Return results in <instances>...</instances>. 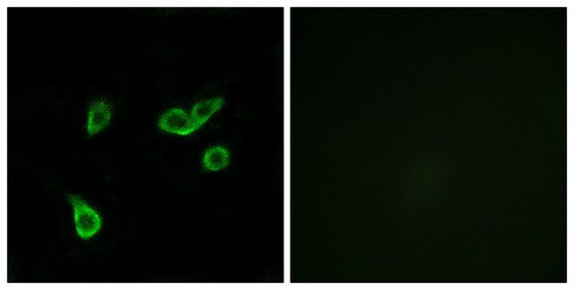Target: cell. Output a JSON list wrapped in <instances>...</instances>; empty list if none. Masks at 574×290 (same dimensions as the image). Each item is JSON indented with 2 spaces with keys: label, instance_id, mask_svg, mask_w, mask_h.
Instances as JSON below:
<instances>
[{
  "label": "cell",
  "instance_id": "6da1fadb",
  "mask_svg": "<svg viewBox=\"0 0 574 290\" xmlns=\"http://www.w3.org/2000/svg\"><path fill=\"white\" fill-rule=\"evenodd\" d=\"M68 198L74 209L77 235L83 239H89L98 233L103 224L98 212L76 195H69Z\"/></svg>",
  "mask_w": 574,
  "mask_h": 290
},
{
  "label": "cell",
  "instance_id": "7a4b0ae2",
  "mask_svg": "<svg viewBox=\"0 0 574 290\" xmlns=\"http://www.w3.org/2000/svg\"><path fill=\"white\" fill-rule=\"evenodd\" d=\"M159 126L166 132L180 136H187L197 129L191 117L180 109L168 110L161 117Z\"/></svg>",
  "mask_w": 574,
  "mask_h": 290
},
{
  "label": "cell",
  "instance_id": "3957f363",
  "mask_svg": "<svg viewBox=\"0 0 574 290\" xmlns=\"http://www.w3.org/2000/svg\"><path fill=\"white\" fill-rule=\"evenodd\" d=\"M112 110L110 106L105 101H96L91 106L88 113V122H87V132L93 136L108 126Z\"/></svg>",
  "mask_w": 574,
  "mask_h": 290
},
{
  "label": "cell",
  "instance_id": "277c9868",
  "mask_svg": "<svg viewBox=\"0 0 574 290\" xmlns=\"http://www.w3.org/2000/svg\"><path fill=\"white\" fill-rule=\"evenodd\" d=\"M224 100L222 98L217 99L201 101L193 107L191 111V119L197 128L206 123L213 114L221 109L223 106Z\"/></svg>",
  "mask_w": 574,
  "mask_h": 290
},
{
  "label": "cell",
  "instance_id": "5b68a950",
  "mask_svg": "<svg viewBox=\"0 0 574 290\" xmlns=\"http://www.w3.org/2000/svg\"><path fill=\"white\" fill-rule=\"evenodd\" d=\"M229 153L226 148L222 146L210 148L204 154L203 167L207 170H223L229 164Z\"/></svg>",
  "mask_w": 574,
  "mask_h": 290
}]
</instances>
